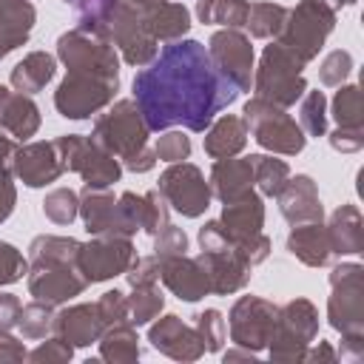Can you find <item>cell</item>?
Here are the masks:
<instances>
[{"mask_svg":"<svg viewBox=\"0 0 364 364\" xmlns=\"http://www.w3.org/2000/svg\"><path fill=\"white\" fill-rule=\"evenodd\" d=\"M134 94L154 131L173 122L202 131L236 97V82L210 63L199 43L188 40L168 46L151 68L136 74Z\"/></svg>","mask_w":364,"mask_h":364,"instance_id":"1","label":"cell"}]
</instances>
